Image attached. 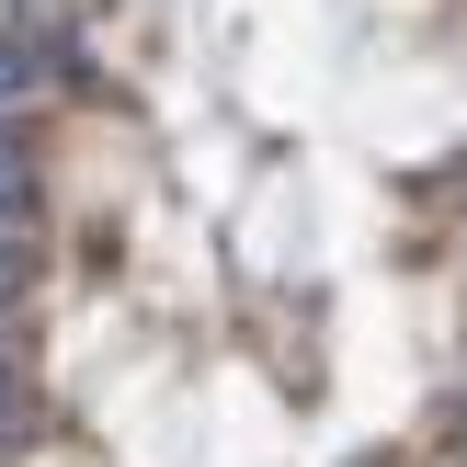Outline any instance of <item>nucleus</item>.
Instances as JSON below:
<instances>
[{
  "mask_svg": "<svg viewBox=\"0 0 467 467\" xmlns=\"http://www.w3.org/2000/svg\"><path fill=\"white\" fill-rule=\"evenodd\" d=\"M35 12H46V0H35Z\"/></svg>",
  "mask_w": 467,
  "mask_h": 467,
  "instance_id": "nucleus-5",
  "label": "nucleus"
},
{
  "mask_svg": "<svg viewBox=\"0 0 467 467\" xmlns=\"http://www.w3.org/2000/svg\"><path fill=\"white\" fill-rule=\"evenodd\" d=\"M35 80H46V68H35V46H23V35H0V126L35 103Z\"/></svg>",
  "mask_w": 467,
  "mask_h": 467,
  "instance_id": "nucleus-2",
  "label": "nucleus"
},
{
  "mask_svg": "<svg viewBox=\"0 0 467 467\" xmlns=\"http://www.w3.org/2000/svg\"><path fill=\"white\" fill-rule=\"evenodd\" d=\"M23 285H35V240H23V228H0V319L23 308Z\"/></svg>",
  "mask_w": 467,
  "mask_h": 467,
  "instance_id": "nucleus-3",
  "label": "nucleus"
},
{
  "mask_svg": "<svg viewBox=\"0 0 467 467\" xmlns=\"http://www.w3.org/2000/svg\"><path fill=\"white\" fill-rule=\"evenodd\" d=\"M0 422H12V319H0Z\"/></svg>",
  "mask_w": 467,
  "mask_h": 467,
  "instance_id": "nucleus-4",
  "label": "nucleus"
},
{
  "mask_svg": "<svg viewBox=\"0 0 467 467\" xmlns=\"http://www.w3.org/2000/svg\"><path fill=\"white\" fill-rule=\"evenodd\" d=\"M23 205H35V149L23 126H0V228H23Z\"/></svg>",
  "mask_w": 467,
  "mask_h": 467,
  "instance_id": "nucleus-1",
  "label": "nucleus"
}]
</instances>
